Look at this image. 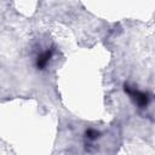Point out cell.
I'll return each mask as SVG.
<instances>
[{
    "label": "cell",
    "mask_w": 155,
    "mask_h": 155,
    "mask_svg": "<svg viewBox=\"0 0 155 155\" xmlns=\"http://www.w3.org/2000/svg\"><path fill=\"white\" fill-rule=\"evenodd\" d=\"M124 90H125L126 93H128V94L134 99V102H136L140 108H144V107L148 105L149 97H148L147 93H144V92H142V91H138L137 88H132V87H130L128 85H125V86H124Z\"/></svg>",
    "instance_id": "1"
},
{
    "label": "cell",
    "mask_w": 155,
    "mask_h": 155,
    "mask_svg": "<svg viewBox=\"0 0 155 155\" xmlns=\"http://www.w3.org/2000/svg\"><path fill=\"white\" fill-rule=\"evenodd\" d=\"M52 54H53V50L52 48H48V50L42 51L40 54H38V57L35 59V67L38 69H40V70L45 69L47 67V64H48Z\"/></svg>",
    "instance_id": "2"
},
{
    "label": "cell",
    "mask_w": 155,
    "mask_h": 155,
    "mask_svg": "<svg viewBox=\"0 0 155 155\" xmlns=\"http://www.w3.org/2000/svg\"><path fill=\"white\" fill-rule=\"evenodd\" d=\"M85 137L88 140H96L97 138H99V132L96 131V130H93V128H88L85 132Z\"/></svg>",
    "instance_id": "3"
}]
</instances>
